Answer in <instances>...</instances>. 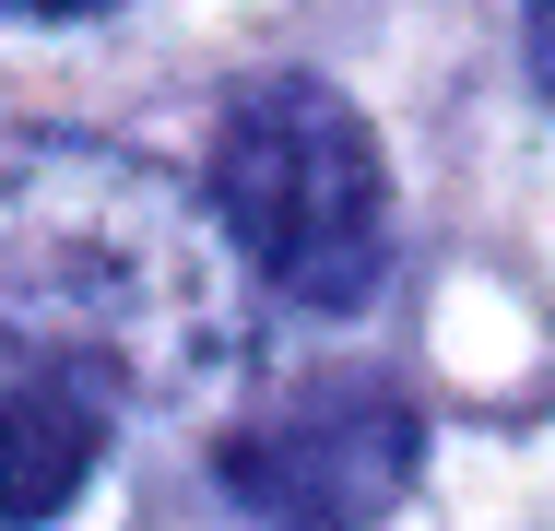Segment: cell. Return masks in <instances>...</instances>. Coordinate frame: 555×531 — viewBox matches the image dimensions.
I'll return each mask as SVG.
<instances>
[{
  "label": "cell",
  "mask_w": 555,
  "mask_h": 531,
  "mask_svg": "<svg viewBox=\"0 0 555 531\" xmlns=\"http://www.w3.org/2000/svg\"><path fill=\"white\" fill-rule=\"evenodd\" d=\"M0 342L95 402L190 414L248 366V260L154 154L0 130Z\"/></svg>",
  "instance_id": "obj_1"
},
{
  "label": "cell",
  "mask_w": 555,
  "mask_h": 531,
  "mask_svg": "<svg viewBox=\"0 0 555 531\" xmlns=\"http://www.w3.org/2000/svg\"><path fill=\"white\" fill-rule=\"evenodd\" d=\"M214 224L236 236V260L296 296V308H366L390 272V178L366 118L320 83V72H260L248 95L214 118V178H202Z\"/></svg>",
  "instance_id": "obj_2"
},
{
  "label": "cell",
  "mask_w": 555,
  "mask_h": 531,
  "mask_svg": "<svg viewBox=\"0 0 555 531\" xmlns=\"http://www.w3.org/2000/svg\"><path fill=\"white\" fill-rule=\"evenodd\" d=\"M414 449H426V425H414L402 390L308 378L260 425H236L214 472L260 531H378L402 508V484H414Z\"/></svg>",
  "instance_id": "obj_3"
},
{
  "label": "cell",
  "mask_w": 555,
  "mask_h": 531,
  "mask_svg": "<svg viewBox=\"0 0 555 531\" xmlns=\"http://www.w3.org/2000/svg\"><path fill=\"white\" fill-rule=\"evenodd\" d=\"M95 449H107V402L83 378L12 366L0 378V531H48L95 484Z\"/></svg>",
  "instance_id": "obj_4"
},
{
  "label": "cell",
  "mask_w": 555,
  "mask_h": 531,
  "mask_svg": "<svg viewBox=\"0 0 555 531\" xmlns=\"http://www.w3.org/2000/svg\"><path fill=\"white\" fill-rule=\"evenodd\" d=\"M520 48H532V83L555 106V0H520Z\"/></svg>",
  "instance_id": "obj_5"
},
{
  "label": "cell",
  "mask_w": 555,
  "mask_h": 531,
  "mask_svg": "<svg viewBox=\"0 0 555 531\" xmlns=\"http://www.w3.org/2000/svg\"><path fill=\"white\" fill-rule=\"evenodd\" d=\"M0 12H36V24H72V12H107V0H0Z\"/></svg>",
  "instance_id": "obj_6"
}]
</instances>
